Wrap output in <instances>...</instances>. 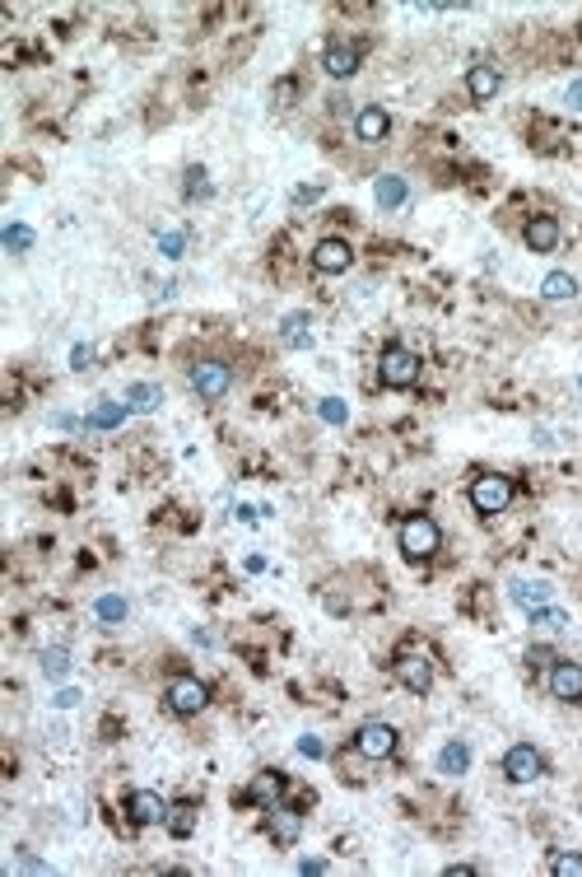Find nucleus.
Wrapping results in <instances>:
<instances>
[{
    "label": "nucleus",
    "instance_id": "f257e3e1",
    "mask_svg": "<svg viewBox=\"0 0 582 877\" xmlns=\"http://www.w3.org/2000/svg\"><path fill=\"white\" fill-rule=\"evenodd\" d=\"M439 546H443V533H439V523H433L429 514H410L401 523V556L406 560H429Z\"/></svg>",
    "mask_w": 582,
    "mask_h": 877
},
{
    "label": "nucleus",
    "instance_id": "f03ea898",
    "mask_svg": "<svg viewBox=\"0 0 582 877\" xmlns=\"http://www.w3.org/2000/svg\"><path fill=\"white\" fill-rule=\"evenodd\" d=\"M471 504L475 514H504V509L512 504V481L498 476V472H485L471 481Z\"/></svg>",
    "mask_w": 582,
    "mask_h": 877
},
{
    "label": "nucleus",
    "instance_id": "7ed1b4c3",
    "mask_svg": "<svg viewBox=\"0 0 582 877\" xmlns=\"http://www.w3.org/2000/svg\"><path fill=\"white\" fill-rule=\"evenodd\" d=\"M378 378H382V387H414V378H420V360H414L406 345H387V351L378 355Z\"/></svg>",
    "mask_w": 582,
    "mask_h": 877
},
{
    "label": "nucleus",
    "instance_id": "20e7f679",
    "mask_svg": "<svg viewBox=\"0 0 582 877\" xmlns=\"http://www.w3.org/2000/svg\"><path fill=\"white\" fill-rule=\"evenodd\" d=\"M504 774L512 784H531V780L545 774V761H540V751L531 742H517V747H508V757H504Z\"/></svg>",
    "mask_w": 582,
    "mask_h": 877
},
{
    "label": "nucleus",
    "instance_id": "39448f33",
    "mask_svg": "<svg viewBox=\"0 0 582 877\" xmlns=\"http://www.w3.org/2000/svg\"><path fill=\"white\" fill-rule=\"evenodd\" d=\"M355 751L368 757V761H387L391 751H397V728H391V724H364L355 732Z\"/></svg>",
    "mask_w": 582,
    "mask_h": 877
},
{
    "label": "nucleus",
    "instance_id": "423d86ee",
    "mask_svg": "<svg viewBox=\"0 0 582 877\" xmlns=\"http://www.w3.org/2000/svg\"><path fill=\"white\" fill-rule=\"evenodd\" d=\"M228 383H234V374H228V364H219V360H201L192 369V387L205 401H219L228 393Z\"/></svg>",
    "mask_w": 582,
    "mask_h": 877
},
{
    "label": "nucleus",
    "instance_id": "0eeeda50",
    "mask_svg": "<svg viewBox=\"0 0 582 877\" xmlns=\"http://www.w3.org/2000/svg\"><path fill=\"white\" fill-rule=\"evenodd\" d=\"M205 705H210L205 682H196V677H173L168 682V709L173 714H201Z\"/></svg>",
    "mask_w": 582,
    "mask_h": 877
},
{
    "label": "nucleus",
    "instance_id": "6e6552de",
    "mask_svg": "<svg viewBox=\"0 0 582 877\" xmlns=\"http://www.w3.org/2000/svg\"><path fill=\"white\" fill-rule=\"evenodd\" d=\"M127 817H131V826H163L168 803H163L154 789H135L131 798H127Z\"/></svg>",
    "mask_w": 582,
    "mask_h": 877
},
{
    "label": "nucleus",
    "instance_id": "1a4fd4ad",
    "mask_svg": "<svg viewBox=\"0 0 582 877\" xmlns=\"http://www.w3.org/2000/svg\"><path fill=\"white\" fill-rule=\"evenodd\" d=\"M349 261H355V252H349V243H345V238H322L317 248H313V267H317L322 276H340V271H349Z\"/></svg>",
    "mask_w": 582,
    "mask_h": 877
},
{
    "label": "nucleus",
    "instance_id": "9d476101",
    "mask_svg": "<svg viewBox=\"0 0 582 877\" xmlns=\"http://www.w3.org/2000/svg\"><path fill=\"white\" fill-rule=\"evenodd\" d=\"M397 677H401L406 691L424 696V691L433 686V663H429V654H401V658H397Z\"/></svg>",
    "mask_w": 582,
    "mask_h": 877
},
{
    "label": "nucleus",
    "instance_id": "9b49d317",
    "mask_svg": "<svg viewBox=\"0 0 582 877\" xmlns=\"http://www.w3.org/2000/svg\"><path fill=\"white\" fill-rule=\"evenodd\" d=\"M550 696H554V700H569V705L582 700V667H578V663H564V658H559V663L550 667Z\"/></svg>",
    "mask_w": 582,
    "mask_h": 877
},
{
    "label": "nucleus",
    "instance_id": "f8f14e48",
    "mask_svg": "<svg viewBox=\"0 0 582 877\" xmlns=\"http://www.w3.org/2000/svg\"><path fill=\"white\" fill-rule=\"evenodd\" d=\"M270 812V817H266V831H270V840H275V845H294L299 840V831H303V817H299V812L294 807H266Z\"/></svg>",
    "mask_w": 582,
    "mask_h": 877
},
{
    "label": "nucleus",
    "instance_id": "ddd939ff",
    "mask_svg": "<svg viewBox=\"0 0 582 877\" xmlns=\"http://www.w3.org/2000/svg\"><path fill=\"white\" fill-rule=\"evenodd\" d=\"M522 238H527V248H531V252H554V248H559V219H554V215H536V219H527Z\"/></svg>",
    "mask_w": 582,
    "mask_h": 877
},
{
    "label": "nucleus",
    "instance_id": "4468645a",
    "mask_svg": "<svg viewBox=\"0 0 582 877\" xmlns=\"http://www.w3.org/2000/svg\"><path fill=\"white\" fill-rule=\"evenodd\" d=\"M280 793H284V774H280V770H266V774H257V780L247 784L242 803H257V807H275V803H280Z\"/></svg>",
    "mask_w": 582,
    "mask_h": 877
},
{
    "label": "nucleus",
    "instance_id": "2eb2a0df",
    "mask_svg": "<svg viewBox=\"0 0 582 877\" xmlns=\"http://www.w3.org/2000/svg\"><path fill=\"white\" fill-rule=\"evenodd\" d=\"M322 66H326L331 79H349V75L359 70V47L355 43H331L326 56H322Z\"/></svg>",
    "mask_w": 582,
    "mask_h": 877
},
{
    "label": "nucleus",
    "instance_id": "dca6fc26",
    "mask_svg": "<svg viewBox=\"0 0 582 877\" xmlns=\"http://www.w3.org/2000/svg\"><path fill=\"white\" fill-rule=\"evenodd\" d=\"M508 598H512L517 607H522V611H531V607H545V602L554 598V588H550L545 579H531V583H527V579H517V583L508 588Z\"/></svg>",
    "mask_w": 582,
    "mask_h": 877
},
{
    "label": "nucleus",
    "instance_id": "f3484780",
    "mask_svg": "<svg viewBox=\"0 0 582 877\" xmlns=\"http://www.w3.org/2000/svg\"><path fill=\"white\" fill-rule=\"evenodd\" d=\"M498 85H504V79H498V70H494V66H471V75H466V89H471L475 103L494 98V94H498Z\"/></svg>",
    "mask_w": 582,
    "mask_h": 877
},
{
    "label": "nucleus",
    "instance_id": "a211bd4d",
    "mask_svg": "<svg viewBox=\"0 0 582 877\" xmlns=\"http://www.w3.org/2000/svg\"><path fill=\"white\" fill-rule=\"evenodd\" d=\"M373 196H378V206H382V211H397V206H406L410 187H406V178L387 173V178H378V187H373Z\"/></svg>",
    "mask_w": 582,
    "mask_h": 877
},
{
    "label": "nucleus",
    "instance_id": "6ab92c4d",
    "mask_svg": "<svg viewBox=\"0 0 582 877\" xmlns=\"http://www.w3.org/2000/svg\"><path fill=\"white\" fill-rule=\"evenodd\" d=\"M387 127H391V117H387L382 108H364V112L355 117V136H359V140H368V145H373V140H382V136H387Z\"/></svg>",
    "mask_w": 582,
    "mask_h": 877
},
{
    "label": "nucleus",
    "instance_id": "aec40b11",
    "mask_svg": "<svg viewBox=\"0 0 582 877\" xmlns=\"http://www.w3.org/2000/svg\"><path fill=\"white\" fill-rule=\"evenodd\" d=\"M439 770H443V774H466V770H471V747H466V742H447V747L439 751Z\"/></svg>",
    "mask_w": 582,
    "mask_h": 877
},
{
    "label": "nucleus",
    "instance_id": "412c9836",
    "mask_svg": "<svg viewBox=\"0 0 582 877\" xmlns=\"http://www.w3.org/2000/svg\"><path fill=\"white\" fill-rule=\"evenodd\" d=\"M121 420H127V406H121V401H98L85 425H89V430H117Z\"/></svg>",
    "mask_w": 582,
    "mask_h": 877
},
{
    "label": "nucleus",
    "instance_id": "4be33fe9",
    "mask_svg": "<svg viewBox=\"0 0 582 877\" xmlns=\"http://www.w3.org/2000/svg\"><path fill=\"white\" fill-rule=\"evenodd\" d=\"M163 826H168L177 840H186V835L196 831V807L192 803H177V807H168V817H163Z\"/></svg>",
    "mask_w": 582,
    "mask_h": 877
},
{
    "label": "nucleus",
    "instance_id": "5701e85b",
    "mask_svg": "<svg viewBox=\"0 0 582 877\" xmlns=\"http://www.w3.org/2000/svg\"><path fill=\"white\" fill-rule=\"evenodd\" d=\"M540 294H545V299H573L578 294V280L569 271H550L545 280H540Z\"/></svg>",
    "mask_w": 582,
    "mask_h": 877
},
{
    "label": "nucleus",
    "instance_id": "b1692460",
    "mask_svg": "<svg viewBox=\"0 0 582 877\" xmlns=\"http://www.w3.org/2000/svg\"><path fill=\"white\" fill-rule=\"evenodd\" d=\"M94 611H98V621L121 625V621H127V598H117V593H102V598L94 602Z\"/></svg>",
    "mask_w": 582,
    "mask_h": 877
},
{
    "label": "nucleus",
    "instance_id": "393cba45",
    "mask_svg": "<svg viewBox=\"0 0 582 877\" xmlns=\"http://www.w3.org/2000/svg\"><path fill=\"white\" fill-rule=\"evenodd\" d=\"M131 411H154V406L163 401V393H159V387L154 383H131Z\"/></svg>",
    "mask_w": 582,
    "mask_h": 877
},
{
    "label": "nucleus",
    "instance_id": "a878e982",
    "mask_svg": "<svg viewBox=\"0 0 582 877\" xmlns=\"http://www.w3.org/2000/svg\"><path fill=\"white\" fill-rule=\"evenodd\" d=\"M527 616H531V625H540V630H564L569 625V616H564V611H559V607H531L527 611Z\"/></svg>",
    "mask_w": 582,
    "mask_h": 877
},
{
    "label": "nucleus",
    "instance_id": "bb28decb",
    "mask_svg": "<svg viewBox=\"0 0 582 877\" xmlns=\"http://www.w3.org/2000/svg\"><path fill=\"white\" fill-rule=\"evenodd\" d=\"M37 663H43V672H47L52 682H61L70 672V654H66V649H43V658H37Z\"/></svg>",
    "mask_w": 582,
    "mask_h": 877
},
{
    "label": "nucleus",
    "instance_id": "cd10ccee",
    "mask_svg": "<svg viewBox=\"0 0 582 877\" xmlns=\"http://www.w3.org/2000/svg\"><path fill=\"white\" fill-rule=\"evenodd\" d=\"M5 248L10 252H29L33 248V229H29V224H5Z\"/></svg>",
    "mask_w": 582,
    "mask_h": 877
},
{
    "label": "nucleus",
    "instance_id": "c85d7f7f",
    "mask_svg": "<svg viewBox=\"0 0 582 877\" xmlns=\"http://www.w3.org/2000/svg\"><path fill=\"white\" fill-rule=\"evenodd\" d=\"M284 345H307V318L303 313L284 318Z\"/></svg>",
    "mask_w": 582,
    "mask_h": 877
},
{
    "label": "nucleus",
    "instance_id": "c756f323",
    "mask_svg": "<svg viewBox=\"0 0 582 877\" xmlns=\"http://www.w3.org/2000/svg\"><path fill=\"white\" fill-rule=\"evenodd\" d=\"M550 873L554 877H582V854H554Z\"/></svg>",
    "mask_w": 582,
    "mask_h": 877
},
{
    "label": "nucleus",
    "instance_id": "7c9ffc66",
    "mask_svg": "<svg viewBox=\"0 0 582 877\" xmlns=\"http://www.w3.org/2000/svg\"><path fill=\"white\" fill-rule=\"evenodd\" d=\"M317 411H322V420H326V425H345V420H349V406H345L340 397H322Z\"/></svg>",
    "mask_w": 582,
    "mask_h": 877
},
{
    "label": "nucleus",
    "instance_id": "2f4dec72",
    "mask_svg": "<svg viewBox=\"0 0 582 877\" xmlns=\"http://www.w3.org/2000/svg\"><path fill=\"white\" fill-rule=\"evenodd\" d=\"M186 196H210V182H205V169L201 164L186 169Z\"/></svg>",
    "mask_w": 582,
    "mask_h": 877
},
{
    "label": "nucleus",
    "instance_id": "473e14b6",
    "mask_svg": "<svg viewBox=\"0 0 582 877\" xmlns=\"http://www.w3.org/2000/svg\"><path fill=\"white\" fill-rule=\"evenodd\" d=\"M527 663H531V667H554L559 658H554L550 644H531V649H527Z\"/></svg>",
    "mask_w": 582,
    "mask_h": 877
},
{
    "label": "nucleus",
    "instance_id": "72a5a7b5",
    "mask_svg": "<svg viewBox=\"0 0 582 877\" xmlns=\"http://www.w3.org/2000/svg\"><path fill=\"white\" fill-rule=\"evenodd\" d=\"M159 248H163V257H182L186 238H182V234H159Z\"/></svg>",
    "mask_w": 582,
    "mask_h": 877
},
{
    "label": "nucleus",
    "instance_id": "f704fd0d",
    "mask_svg": "<svg viewBox=\"0 0 582 877\" xmlns=\"http://www.w3.org/2000/svg\"><path fill=\"white\" fill-rule=\"evenodd\" d=\"M294 94H299L294 79H280V85H275V108H289V98H294Z\"/></svg>",
    "mask_w": 582,
    "mask_h": 877
},
{
    "label": "nucleus",
    "instance_id": "c9c22d12",
    "mask_svg": "<svg viewBox=\"0 0 582 877\" xmlns=\"http://www.w3.org/2000/svg\"><path fill=\"white\" fill-rule=\"evenodd\" d=\"M89 360H94V345H75V351H70V364H75V369H89Z\"/></svg>",
    "mask_w": 582,
    "mask_h": 877
},
{
    "label": "nucleus",
    "instance_id": "e433bc0d",
    "mask_svg": "<svg viewBox=\"0 0 582 877\" xmlns=\"http://www.w3.org/2000/svg\"><path fill=\"white\" fill-rule=\"evenodd\" d=\"M299 751H303V757H313V761H317V757H326V747H322L317 738H299Z\"/></svg>",
    "mask_w": 582,
    "mask_h": 877
},
{
    "label": "nucleus",
    "instance_id": "4c0bfd02",
    "mask_svg": "<svg viewBox=\"0 0 582 877\" xmlns=\"http://www.w3.org/2000/svg\"><path fill=\"white\" fill-rule=\"evenodd\" d=\"M564 103H569L573 112H582V79H573V85H569V94H564Z\"/></svg>",
    "mask_w": 582,
    "mask_h": 877
},
{
    "label": "nucleus",
    "instance_id": "58836bf2",
    "mask_svg": "<svg viewBox=\"0 0 582 877\" xmlns=\"http://www.w3.org/2000/svg\"><path fill=\"white\" fill-rule=\"evenodd\" d=\"M70 705H79V691H56V709H70Z\"/></svg>",
    "mask_w": 582,
    "mask_h": 877
},
{
    "label": "nucleus",
    "instance_id": "ea45409f",
    "mask_svg": "<svg viewBox=\"0 0 582 877\" xmlns=\"http://www.w3.org/2000/svg\"><path fill=\"white\" fill-rule=\"evenodd\" d=\"M299 873H326V859H303Z\"/></svg>",
    "mask_w": 582,
    "mask_h": 877
},
{
    "label": "nucleus",
    "instance_id": "a19ab883",
    "mask_svg": "<svg viewBox=\"0 0 582 877\" xmlns=\"http://www.w3.org/2000/svg\"><path fill=\"white\" fill-rule=\"evenodd\" d=\"M447 873H452V877H475V868H471V864H452Z\"/></svg>",
    "mask_w": 582,
    "mask_h": 877
},
{
    "label": "nucleus",
    "instance_id": "79ce46f5",
    "mask_svg": "<svg viewBox=\"0 0 582 877\" xmlns=\"http://www.w3.org/2000/svg\"><path fill=\"white\" fill-rule=\"evenodd\" d=\"M578 387H582V378H578Z\"/></svg>",
    "mask_w": 582,
    "mask_h": 877
}]
</instances>
